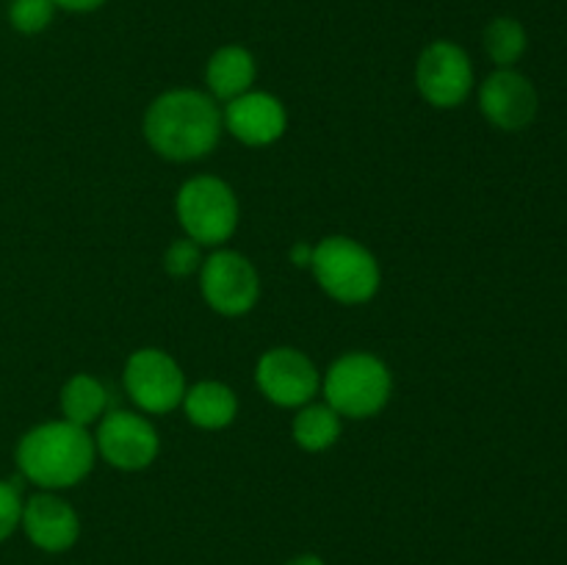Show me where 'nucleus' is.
<instances>
[{
  "instance_id": "nucleus-18",
  "label": "nucleus",
  "mask_w": 567,
  "mask_h": 565,
  "mask_svg": "<svg viewBox=\"0 0 567 565\" xmlns=\"http://www.w3.org/2000/svg\"><path fill=\"white\" fill-rule=\"evenodd\" d=\"M485 50L498 66H513L526 50V31L513 17H498L485 28Z\"/></svg>"
},
{
  "instance_id": "nucleus-8",
  "label": "nucleus",
  "mask_w": 567,
  "mask_h": 565,
  "mask_svg": "<svg viewBox=\"0 0 567 565\" xmlns=\"http://www.w3.org/2000/svg\"><path fill=\"white\" fill-rule=\"evenodd\" d=\"M415 86L435 109H457L474 86L468 53L454 42H432L415 64Z\"/></svg>"
},
{
  "instance_id": "nucleus-5",
  "label": "nucleus",
  "mask_w": 567,
  "mask_h": 565,
  "mask_svg": "<svg viewBox=\"0 0 567 565\" xmlns=\"http://www.w3.org/2000/svg\"><path fill=\"white\" fill-rule=\"evenodd\" d=\"M177 219L186 238L197 244H225L238 227V199L221 177H192L177 192Z\"/></svg>"
},
{
  "instance_id": "nucleus-14",
  "label": "nucleus",
  "mask_w": 567,
  "mask_h": 565,
  "mask_svg": "<svg viewBox=\"0 0 567 565\" xmlns=\"http://www.w3.org/2000/svg\"><path fill=\"white\" fill-rule=\"evenodd\" d=\"M205 81H208L210 97L219 100H236L244 92H249L255 83V59L249 50L238 48V44H227L219 48L208 61L205 70Z\"/></svg>"
},
{
  "instance_id": "nucleus-23",
  "label": "nucleus",
  "mask_w": 567,
  "mask_h": 565,
  "mask_svg": "<svg viewBox=\"0 0 567 565\" xmlns=\"http://www.w3.org/2000/svg\"><path fill=\"white\" fill-rule=\"evenodd\" d=\"M53 3L66 11H92L97 9V6H103L105 0H53Z\"/></svg>"
},
{
  "instance_id": "nucleus-22",
  "label": "nucleus",
  "mask_w": 567,
  "mask_h": 565,
  "mask_svg": "<svg viewBox=\"0 0 567 565\" xmlns=\"http://www.w3.org/2000/svg\"><path fill=\"white\" fill-rule=\"evenodd\" d=\"M310 260H313V247L305 242L293 244L291 247V264L299 266V269H305V266H310Z\"/></svg>"
},
{
  "instance_id": "nucleus-3",
  "label": "nucleus",
  "mask_w": 567,
  "mask_h": 565,
  "mask_svg": "<svg viewBox=\"0 0 567 565\" xmlns=\"http://www.w3.org/2000/svg\"><path fill=\"white\" fill-rule=\"evenodd\" d=\"M319 286L330 294L336 302L363 305L380 291V264L374 255L347 236H327L313 247L310 260Z\"/></svg>"
},
{
  "instance_id": "nucleus-20",
  "label": "nucleus",
  "mask_w": 567,
  "mask_h": 565,
  "mask_svg": "<svg viewBox=\"0 0 567 565\" xmlns=\"http://www.w3.org/2000/svg\"><path fill=\"white\" fill-rule=\"evenodd\" d=\"M199 266H203V255H199V244L192 238H177L164 253V269L172 277L194 275Z\"/></svg>"
},
{
  "instance_id": "nucleus-4",
  "label": "nucleus",
  "mask_w": 567,
  "mask_h": 565,
  "mask_svg": "<svg viewBox=\"0 0 567 565\" xmlns=\"http://www.w3.org/2000/svg\"><path fill=\"white\" fill-rule=\"evenodd\" d=\"M321 391L338 415L371 419L391 399L393 380L388 366L377 355L349 352L330 366L321 380Z\"/></svg>"
},
{
  "instance_id": "nucleus-10",
  "label": "nucleus",
  "mask_w": 567,
  "mask_h": 565,
  "mask_svg": "<svg viewBox=\"0 0 567 565\" xmlns=\"http://www.w3.org/2000/svg\"><path fill=\"white\" fill-rule=\"evenodd\" d=\"M94 446L103 454L105 463L120 471H142L158 458V432L144 415L131 410H111L100 421Z\"/></svg>"
},
{
  "instance_id": "nucleus-7",
  "label": "nucleus",
  "mask_w": 567,
  "mask_h": 565,
  "mask_svg": "<svg viewBox=\"0 0 567 565\" xmlns=\"http://www.w3.org/2000/svg\"><path fill=\"white\" fill-rule=\"evenodd\" d=\"M203 297L216 314L244 316L258 305L260 277L252 260L233 249H219L203 260L199 271Z\"/></svg>"
},
{
  "instance_id": "nucleus-15",
  "label": "nucleus",
  "mask_w": 567,
  "mask_h": 565,
  "mask_svg": "<svg viewBox=\"0 0 567 565\" xmlns=\"http://www.w3.org/2000/svg\"><path fill=\"white\" fill-rule=\"evenodd\" d=\"M181 404L188 421L203 427V430H225L238 415V399L233 388L216 380H203L186 388V397Z\"/></svg>"
},
{
  "instance_id": "nucleus-12",
  "label": "nucleus",
  "mask_w": 567,
  "mask_h": 565,
  "mask_svg": "<svg viewBox=\"0 0 567 565\" xmlns=\"http://www.w3.org/2000/svg\"><path fill=\"white\" fill-rule=\"evenodd\" d=\"M221 122L241 144L266 147V144H275L286 133L288 114L286 105L275 94L244 92L241 97L227 103Z\"/></svg>"
},
{
  "instance_id": "nucleus-19",
  "label": "nucleus",
  "mask_w": 567,
  "mask_h": 565,
  "mask_svg": "<svg viewBox=\"0 0 567 565\" xmlns=\"http://www.w3.org/2000/svg\"><path fill=\"white\" fill-rule=\"evenodd\" d=\"M53 0H14L9 9V20L20 33H39L53 20Z\"/></svg>"
},
{
  "instance_id": "nucleus-13",
  "label": "nucleus",
  "mask_w": 567,
  "mask_h": 565,
  "mask_svg": "<svg viewBox=\"0 0 567 565\" xmlns=\"http://www.w3.org/2000/svg\"><path fill=\"white\" fill-rule=\"evenodd\" d=\"M20 526L33 546L50 554L72 548L81 535V521H78L72 504L61 496H53V493H37V496L28 499L22 504Z\"/></svg>"
},
{
  "instance_id": "nucleus-24",
  "label": "nucleus",
  "mask_w": 567,
  "mask_h": 565,
  "mask_svg": "<svg viewBox=\"0 0 567 565\" xmlns=\"http://www.w3.org/2000/svg\"><path fill=\"white\" fill-rule=\"evenodd\" d=\"M286 565H324V559L316 557V554H299V557L288 559Z\"/></svg>"
},
{
  "instance_id": "nucleus-9",
  "label": "nucleus",
  "mask_w": 567,
  "mask_h": 565,
  "mask_svg": "<svg viewBox=\"0 0 567 565\" xmlns=\"http://www.w3.org/2000/svg\"><path fill=\"white\" fill-rule=\"evenodd\" d=\"M255 382L260 393L280 408H305L321 388L313 360L293 347H275L260 355Z\"/></svg>"
},
{
  "instance_id": "nucleus-16",
  "label": "nucleus",
  "mask_w": 567,
  "mask_h": 565,
  "mask_svg": "<svg viewBox=\"0 0 567 565\" xmlns=\"http://www.w3.org/2000/svg\"><path fill=\"white\" fill-rule=\"evenodd\" d=\"M109 404V393H105L103 382L92 374H75L64 382L61 388V410H64V421H72L78 427H89L105 413Z\"/></svg>"
},
{
  "instance_id": "nucleus-11",
  "label": "nucleus",
  "mask_w": 567,
  "mask_h": 565,
  "mask_svg": "<svg viewBox=\"0 0 567 565\" xmlns=\"http://www.w3.org/2000/svg\"><path fill=\"white\" fill-rule=\"evenodd\" d=\"M480 109L491 125L502 131H524L537 116V92L529 78L504 66L482 83Z\"/></svg>"
},
{
  "instance_id": "nucleus-2",
  "label": "nucleus",
  "mask_w": 567,
  "mask_h": 565,
  "mask_svg": "<svg viewBox=\"0 0 567 565\" xmlns=\"http://www.w3.org/2000/svg\"><path fill=\"white\" fill-rule=\"evenodd\" d=\"M94 438L86 427H78L72 421H48L17 443V465L28 482L48 491L72 487L89 476L94 465Z\"/></svg>"
},
{
  "instance_id": "nucleus-17",
  "label": "nucleus",
  "mask_w": 567,
  "mask_h": 565,
  "mask_svg": "<svg viewBox=\"0 0 567 565\" xmlns=\"http://www.w3.org/2000/svg\"><path fill=\"white\" fill-rule=\"evenodd\" d=\"M341 438V415L330 404H305L293 419V441L305 452H324Z\"/></svg>"
},
{
  "instance_id": "nucleus-21",
  "label": "nucleus",
  "mask_w": 567,
  "mask_h": 565,
  "mask_svg": "<svg viewBox=\"0 0 567 565\" xmlns=\"http://www.w3.org/2000/svg\"><path fill=\"white\" fill-rule=\"evenodd\" d=\"M22 521V499L11 482L0 480V543L11 537V532L20 526Z\"/></svg>"
},
{
  "instance_id": "nucleus-1",
  "label": "nucleus",
  "mask_w": 567,
  "mask_h": 565,
  "mask_svg": "<svg viewBox=\"0 0 567 565\" xmlns=\"http://www.w3.org/2000/svg\"><path fill=\"white\" fill-rule=\"evenodd\" d=\"M221 136L216 100L197 89H172L153 100L144 114V138L166 161H197Z\"/></svg>"
},
{
  "instance_id": "nucleus-6",
  "label": "nucleus",
  "mask_w": 567,
  "mask_h": 565,
  "mask_svg": "<svg viewBox=\"0 0 567 565\" xmlns=\"http://www.w3.org/2000/svg\"><path fill=\"white\" fill-rule=\"evenodd\" d=\"M125 388L144 413H169L186 397V374L164 349H136L125 363Z\"/></svg>"
}]
</instances>
